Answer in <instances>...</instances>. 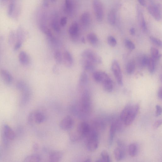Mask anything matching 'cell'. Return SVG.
<instances>
[{"label": "cell", "instance_id": "obj_8", "mask_svg": "<svg viewBox=\"0 0 162 162\" xmlns=\"http://www.w3.org/2000/svg\"><path fill=\"white\" fill-rule=\"evenodd\" d=\"M149 13L157 21L161 19V10L160 5H150L148 7Z\"/></svg>", "mask_w": 162, "mask_h": 162}, {"label": "cell", "instance_id": "obj_38", "mask_svg": "<svg viewBox=\"0 0 162 162\" xmlns=\"http://www.w3.org/2000/svg\"><path fill=\"white\" fill-rule=\"evenodd\" d=\"M16 39V34L15 32L11 31L10 32L8 38V43L9 45H13L15 42Z\"/></svg>", "mask_w": 162, "mask_h": 162}, {"label": "cell", "instance_id": "obj_3", "mask_svg": "<svg viewBox=\"0 0 162 162\" xmlns=\"http://www.w3.org/2000/svg\"><path fill=\"white\" fill-rule=\"evenodd\" d=\"M91 127L89 124L82 122L78 125L76 130L73 134L79 140L83 137H86L90 133Z\"/></svg>", "mask_w": 162, "mask_h": 162}, {"label": "cell", "instance_id": "obj_48", "mask_svg": "<svg viewBox=\"0 0 162 162\" xmlns=\"http://www.w3.org/2000/svg\"><path fill=\"white\" fill-rule=\"evenodd\" d=\"M155 108V116L157 117L160 116L161 115L162 113V109L160 105H156Z\"/></svg>", "mask_w": 162, "mask_h": 162}, {"label": "cell", "instance_id": "obj_16", "mask_svg": "<svg viewBox=\"0 0 162 162\" xmlns=\"http://www.w3.org/2000/svg\"><path fill=\"white\" fill-rule=\"evenodd\" d=\"M3 127L4 133L8 139L10 140H14L16 137V134L14 131L9 125L7 124H4Z\"/></svg>", "mask_w": 162, "mask_h": 162}, {"label": "cell", "instance_id": "obj_39", "mask_svg": "<svg viewBox=\"0 0 162 162\" xmlns=\"http://www.w3.org/2000/svg\"><path fill=\"white\" fill-rule=\"evenodd\" d=\"M16 87L17 89L21 92L27 87L28 86L25 82L20 81L17 82Z\"/></svg>", "mask_w": 162, "mask_h": 162}, {"label": "cell", "instance_id": "obj_13", "mask_svg": "<svg viewBox=\"0 0 162 162\" xmlns=\"http://www.w3.org/2000/svg\"><path fill=\"white\" fill-rule=\"evenodd\" d=\"M79 25L76 22L73 23L70 26L69 32L73 39H77L79 32Z\"/></svg>", "mask_w": 162, "mask_h": 162}, {"label": "cell", "instance_id": "obj_60", "mask_svg": "<svg viewBox=\"0 0 162 162\" xmlns=\"http://www.w3.org/2000/svg\"><path fill=\"white\" fill-rule=\"evenodd\" d=\"M85 161H86V162H90L91 161V159H87V160H86Z\"/></svg>", "mask_w": 162, "mask_h": 162}, {"label": "cell", "instance_id": "obj_22", "mask_svg": "<svg viewBox=\"0 0 162 162\" xmlns=\"http://www.w3.org/2000/svg\"><path fill=\"white\" fill-rule=\"evenodd\" d=\"M107 20L108 22L112 26L115 24L116 21V13L115 10H111L107 16Z\"/></svg>", "mask_w": 162, "mask_h": 162}, {"label": "cell", "instance_id": "obj_49", "mask_svg": "<svg viewBox=\"0 0 162 162\" xmlns=\"http://www.w3.org/2000/svg\"><path fill=\"white\" fill-rule=\"evenodd\" d=\"M162 120L159 119L156 121L154 124L153 127L154 129H157L159 128L162 124Z\"/></svg>", "mask_w": 162, "mask_h": 162}, {"label": "cell", "instance_id": "obj_57", "mask_svg": "<svg viewBox=\"0 0 162 162\" xmlns=\"http://www.w3.org/2000/svg\"><path fill=\"white\" fill-rule=\"evenodd\" d=\"M33 148L34 151H36L38 148V146L37 143H35L33 146Z\"/></svg>", "mask_w": 162, "mask_h": 162}, {"label": "cell", "instance_id": "obj_55", "mask_svg": "<svg viewBox=\"0 0 162 162\" xmlns=\"http://www.w3.org/2000/svg\"><path fill=\"white\" fill-rule=\"evenodd\" d=\"M130 33L132 35H134L136 33L135 29L134 28L132 27L130 29Z\"/></svg>", "mask_w": 162, "mask_h": 162}, {"label": "cell", "instance_id": "obj_33", "mask_svg": "<svg viewBox=\"0 0 162 162\" xmlns=\"http://www.w3.org/2000/svg\"><path fill=\"white\" fill-rule=\"evenodd\" d=\"M16 10L14 2L13 0H11L8 6V16L10 17H13V15L15 14Z\"/></svg>", "mask_w": 162, "mask_h": 162}, {"label": "cell", "instance_id": "obj_31", "mask_svg": "<svg viewBox=\"0 0 162 162\" xmlns=\"http://www.w3.org/2000/svg\"><path fill=\"white\" fill-rule=\"evenodd\" d=\"M88 81V76L87 74L85 72H83L81 73L79 79V85L81 87L84 86L87 83Z\"/></svg>", "mask_w": 162, "mask_h": 162}, {"label": "cell", "instance_id": "obj_52", "mask_svg": "<svg viewBox=\"0 0 162 162\" xmlns=\"http://www.w3.org/2000/svg\"><path fill=\"white\" fill-rule=\"evenodd\" d=\"M162 87H160L158 89L157 95H158V98L161 100H162Z\"/></svg>", "mask_w": 162, "mask_h": 162}, {"label": "cell", "instance_id": "obj_21", "mask_svg": "<svg viewBox=\"0 0 162 162\" xmlns=\"http://www.w3.org/2000/svg\"><path fill=\"white\" fill-rule=\"evenodd\" d=\"M132 105L130 103L127 104L125 106L121 112L120 116V119L123 123L128 115Z\"/></svg>", "mask_w": 162, "mask_h": 162}, {"label": "cell", "instance_id": "obj_34", "mask_svg": "<svg viewBox=\"0 0 162 162\" xmlns=\"http://www.w3.org/2000/svg\"><path fill=\"white\" fill-rule=\"evenodd\" d=\"M151 58L155 61L159 60L161 56L158 50L154 47H151Z\"/></svg>", "mask_w": 162, "mask_h": 162}, {"label": "cell", "instance_id": "obj_27", "mask_svg": "<svg viewBox=\"0 0 162 162\" xmlns=\"http://www.w3.org/2000/svg\"><path fill=\"white\" fill-rule=\"evenodd\" d=\"M128 152L130 157H135L137 155L138 151V148L136 144L132 143L129 146Z\"/></svg>", "mask_w": 162, "mask_h": 162}, {"label": "cell", "instance_id": "obj_45", "mask_svg": "<svg viewBox=\"0 0 162 162\" xmlns=\"http://www.w3.org/2000/svg\"><path fill=\"white\" fill-rule=\"evenodd\" d=\"M34 112L30 113L28 118V122L30 125H32L34 123Z\"/></svg>", "mask_w": 162, "mask_h": 162}, {"label": "cell", "instance_id": "obj_54", "mask_svg": "<svg viewBox=\"0 0 162 162\" xmlns=\"http://www.w3.org/2000/svg\"><path fill=\"white\" fill-rule=\"evenodd\" d=\"M3 149L2 148V146L0 145V161H1L2 158L3 156Z\"/></svg>", "mask_w": 162, "mask_h": 162}, {"label": "cell", "instance_id": "obj_14", "mask_svg": "<svg viewBox=\"0 0 162 162\" xmlns=\"http://www.w3.org/2000/svg\"><path fill=\"white\" fill-rule=\"evenodd\" d=\"M1 75L4 82L7 85H10L13 80V76L7 70L2 69L1 71Z\"/></svg>", "mask_w": 162, "mask_h": 162}, {"label": "cell", "instance_id": "obj_19", "mask_svg": "<svg viewBox=\"0 0 162 162\" xmlns=\"http://www.w3.org/2000/svg\"><path fill=\"white\" fill-rule=\"evenodd\" d=\"M63 153L60 151H56L51 152L49 156V159L51 162H59L63 157Z\"/></svg>", "mask_w": 162, "mask_h": 162}, {"label": "cell", "instance_id": "obj_20", "mask_svg": "<svg viewBox=\"0 0 162 162\" xmlns=\"http://www.w3.org/2000/svg\"><path fill=\"white\" fill-rule=\"evenodd\" d=\"M125 149L118 147L115 149L114 154L117 160L120 161L124 158L125 155Z\"/></svg>", "mask_w": 162, "mask_h": 162}, {"label": "cell", "instance_id": "obj_44", "mask_svg": "<svg viewBox=\"0 0 162 162\" xmlns=\"http://www.w3.org/2000/svg\"><path fill=\"white\" fill-rule=\"evenodd\" d=\"M51 27L54 31L56 32H59L60 31V27L57 22L56 20L52 21L51 24Z\"/></svg>", "mask_w": 162, "mask_h": 162}, {"label": "cell", "instance_id": "obj_18", "mask_svg": "<svg viewBox=\"0 0 162 162\" xmlns=\"http://www.w3.org/2000/svg\"><path fill=\"white\" fill-rule=\"evenodd\" d=\"M19 58L20 62L23 65H27L30 62V58L25 51H21L19 53Z\"/></svg>", "mask_w": 162, "mask_h": 162}, {"label": "cell", "instance_id": "obj_5", "mask_svg": "<svg viewBox=\"0 0 162 162\" xmlns=\"http://www.w3.org/2000/svg\"><path fill=\"white\" fill-rule=\"evenodd\" d=\"M81 56L82 58L88 60L95 64H100L102 62L101 57L90 49H87L83 51L81 53Z\"/></svg>", "mask_w": 162, "mask_h": 162}, {"label": "cell", "instance_id": "obj_43", "mask_svg": "<svg viewBox=\"0 0 162 162\" xmlns=\"http://www.w3.org/2000/svg\"><path fill=\"white\" fill-rule=\"evenodd\" d=\"M108 44L111 47H115L117 44V41L115 37L110 36L107 39Z\"/></svg>", "mask_w": 162, "mask_h": 162}, {"label": "cell", "instance_id": "obj_30", "mask_svg": "<svg viewBox=\"0 0 162 162\" xmlns=\"http://www.w3.org/2000/svg\"><path fill=\"white\" fill-rule=\"evenodd\" d=\"M40 29L41 31L47 36L49 40H50L54 38L51 32L46 26L41 25L40 26Z\"/></svg>", "mask_w": 162, "mask_h": 162}, {"label": "cell", "instance_id": "obj_32", "mask_svg": "<svg viewBox=\"0 0 162 162\" xmlns=\"http://www.w3.org/2000/svg\"><path fill=\"white\" fill-rule=\"evenodd\" d=\"M41 160V158L38 154H34L29 155L25 159L24 161L26 162H39Z\"/></svg>", "mask_w": 162, "mask_h": 162}, {"label": "cell", "instance_id": "obj_36", "mask_svg": "<svg viewBox=\"0 0 162 162\" xmlns=\"http://www.w3.org/2000/svg\"><path fill=\"white\" fill-rule=\"evenodd\" d=\"M54 57L56 63L58 64H61L63 61L62 54L60 51L56 50L54 54Z\"/></svg>", "mask_w": 162, "mask_h": 162}, {"label": "cell", "instance_id": "obj_61", "mask_svg": "<svg viewBox=\"0 0 162 162\" xmlns=\"http://www.w3.org/2000/svg\"><path fill=\"white\" fill-rule=\"evenodd\" d=\"M50 1L53 2H55L56 0H50Z\"/></svg>", "mask_w": 162, "mask_h": 162}, {"label": "cell", "instance_id": "obj_24", "mask_svg": "<svg viewBox=\"0 0 162 162\" xmlns=\"http://www.w3.org/2000/svg\"><path fill=\"white\" fill-rule=\"evenodd\" d=\"M35 122L38 124H40L43 122L45 119L44 114L40 112H34Z\"/></svg>", "mask_w": 162, "mask_h": 162}, {"label": "cell", "instance_id": "obj_29", "mask_svg": "<svg viewBox=\"0 0 162 162\" xmlns=\"http://www.w3.org/2000/svg\"><path fill=\"white\" fill-rule=\"evenodd\" d=\"M103 87L105 90L109 93L111 92L113 89L112 81L111 78L107 80L103 83Z\"/></svg>", "mask_w": 162, "mask_h": 162}, {"label": "cell", "instance_id": "obj_37", "mask_svg": "<svg viewBox=\"0 0 162 162\" xmlns=\"http://www.w3.org/2000/svg\"><path fill=\"white\" fill-rule=\"evenodd\" d=\"M155 61L152 58H149L148 65V70L149 72L152 74L154 73L155 69Z\"/></svg>", "mask_w": 162, "mask_h": 162}, {"label": "cell", "instance_id": "obj_53", "mask_svg": "<svg viewBox=\"0 0 162 162\" xmlns=\"http://www.w3.org/2000/svg\"><path fill=\"white\" fill-rule=\"evenodd\" d=\"M137 1L142 6L145 7L146 5L145 0H137Z\"/></svg>", "mask_w": 162, "mask_h": 162}, {"label": "cell", "instance_id": "obj_15", "mask_svg": "<svg viewBox=\"0 0 162 162\" xmlns=\"http://www.w3.org/2000/svg\"><path fill=\"white\" fill-rule=\"evenodd\" d=\"M63 58L66 66L68 67L72 66L74 63V59L69 52L68 51H65L64 53Z\"/></svg>", "mask_w": 162, "mask_h": 162}, {"label": "cell", "instance_id": "obj_17", "mask_svg": "<svg viewBox=\"0 0 162 162\" xmlns=\"http://www.w3.org/2000/svg\"><path fill=\"white\" fill-rule=\"evenodd\" d=\"M17 39L16 42L23 44L25 37V32L22 26H20L18 27L16 33Z\"/></svg>", "mask_w": 162, "mask_h": 162}, {"label": "cell", "instance_id": "obj_26", "mask_svg": "<svg viewBox=\"0 0 162 162\" xmlns=\"http://www.w3.org/2000/svg\"><path fill=\"white\" fill-rule=\"evenodd\" d=\"M1 136L3 146L5 148H8L9 146V141L10 140L5 135L3 127H2L1 130Z\"/></svg>", "mask_w": 162, "mask_h": 162}, {"label": "cell", "instance_id": "obj_6", "mask_svg": "<svg viewBox=\"0 0 162 162\" xmlns=\"http://www.w3.org/2000/svg\"><path fill=\"white\" fill-rule=\"evenodd\" d=\"M140 109L139 104L132 105L128 115L124 122L126 126L131 124L134 121Z\"/></svg>", "mask_w": 162, "mask_h": 162}, {"label": "cell", "instance_id": "obj_50", "mask_svg": "<svg viewBox=\"0 0 162 162\" xmlns=\"http://www.w3.org/2000/svg\"><path fill=\"white\" fill-rule=\"evenodd\" d=\"M67 17H63L62 18L60 21V25L62 26H65L67 23Z\"/></svg>", "mask_w": 162, "mask_h": 162}, {"label": "cell", "instance_id": "obj_25", "mask_svg": "<svg viewBox=\"0 0 162 162\" xmlns=\"http://www.w3.org/2000/svg\"><path fill=\"white\" fill-rule=\"evenodd\" d=\"M117 129L115 122L112 124L110 130V135L109 139V145L110 146L112 145L114 137H115Z\"/></svg>", "mask_w": 162, "mask_h": 162}, {"label": "cell", "instance_id": "obj_58", "mask_svg": "<svg viewBox=\"0 0 162 162\" xmlns=\"http://www.w3.org/2000/svg\"><path fill=\"white\" fill-rule=\"evenodd\" d=\"M81 42H82V43H85V39L83 37V38L82 37V38H81Z\"/></svg>", "mask_w": 162, "mask_h": 162}, {"label": "cell", "instance_id": "obj_56", "mask_svg": "<svg viewBox=\"0 0 162 162\" xmlns=\"http://www.w3.org/2000/svg\"><path fill=\"white\" fill-rule=\"evenodd\" d=\"M43 3L44 7H47L49 6V3L47 0H43Z\"/></svg>", "mask_w": 162, "mask_h": 162}, {"label": "cell", "instance_id": "obj_42", "mask_svg": "<svg viewBox=\"0 0 162 162\" xmlns=\"http://www.w3.org/2000/svg\"><path fill=\"white\" fill-rule=\"evenodd\" d=\"M125 44L126 47L129 49L133 50L135 49V45L131 41L127 39L125 41Z\"/></svg>", "mask_w": 162, "mask_h": 162}, {"label": "cell", "instance_id": "obj_51", "mask_svg": "<svg viewBox=\"0 0 162 162\" xmlns=\"http://www.w3.org/2000/svg\"><path fill=\"white\" fill-rule=\"evenodd\" d=\"M22 44L20 43L16 42L14 46V50L17 51L19 50L21 47Z\"/></svg>", "mask_w": 162, "mask_h": 162}, {"label": "cell", "instance_id": "obj_12", "mask_svg": "<svg viewBox=\"0 0 162 162\" xmlns=\"http://www.w3.org/2000/svg\"><path fill=\"white\" fill-rule=\"evenodd\" d=\"M81 64L83 69L87 71L91 72L94 69L95 64L87 59L82 58Z\"/></svg>", "mask_w": 162, "mask_h": 162}, {"label": "cell", "instance_id": "obj_47", "mask_svg": "<svg viewBox=\"0 0 162 162\" xmlns=\"http://www.w3.org/2000/svg\"><path fill=\"white\" fill-rule=\"evenodd\" d=\"M149 58L147 56H144L141 59V63L143 67H146L148 66Z\"/></svg>", "mask_w": 162, "mask_h": 162}, {"label": "cell", "instance_id": "obj_59", "mask_svg": "<svg viewBox=\"0 0 162 162\" xmlns=\"http://www.w3.org/2000/svg\"><path fill=\"white\" fill-rule=\"evenodd\" d=\"M1 2L2 3H5L7 2L9 0H1Z\"/></svg>", "mask_w": 162, "mask_h": 162}, {"label": "cell", "instance_id": "obj_46", "mask_svg": "<svg viewBox=\"0 0 162 162\" xmlns=\"http://www.w3.org/2000/svg\"><path fill=\"white\" fill-rule=\"evenodd\" d=\"M150 39L152 42L155 45L160 47H161L162 42L160 40L153 37H150Z\"/></svg>", "mask_w": 162, "mask_h": 162}, {"label": "cell", "instance_id": "obj_1", "mask_svg": "<svg viewBox=\"0 0 162 162\" xmlns=\"http://www.w3.org/2000/svg\"><path fill=\"white\" fill-rule=\"evenodd\" d=\"M87 138V148L90 152H93L97 149L99 145L98 134L97 130L91 128Z\"/></svg>", "mask_w": 162, "mask_h": 162}, {"label": "cell", "instance_id": "obj_9", "mask_svg": "<svg viewBox=\"0 0 162 162\" xmlns=\"http://www.w3.org/2000/svg\"><path fill=\"white\" fill-rule=\"evenodd\" d=\"M74 124L73 119L70 116H67L62 119L60 124V127L64 130H68L71 129Z\"/></svg>", "mask_w": 162, "mask_h": 162}, {"label": "cell", "instance_id": "obj_35", "mask_svg": "<svg viewBox=\"0 0 162 162\" xmlns=\"http://www.w3.org/2000/svg\"><path fill=\"white\" fill-rule=\"evenodd\" d=\"M135 69V64L133 60H131L128 63L127 67V73L130 75L133 73Z\"/></svg>", "mask_w": 162, "mask_h": 162}, {"label": "cell", "instance_id": "obj_4", "mask_svg": "<svg viewBox=\"0 0 162 162\" xmlns=\"http://www.w3.org/2000/svg\"><path fill=\"white\" fill-rule=\"evenodd\" d=\"M92 5L96 19L99 22L102 21L104 17L102 3L100 0H93Z\"/></svg>", "mask_w": 162, "mask_h": 162}, {"label": "cell", "instance_id": "obj_41", "mask_svg": "<svg viewBox=\"0 0 162 162\" xmlns=\"http://www.w3.org/2000/svg\"><path fill=\"white\" fill-rule=\"evenodd\" d=\"M101 159L103 162H111V159L109 155L106 151H103L102 152L101 154Z\"/></svg>", "mask_w": 162, "mask_h": 162}, {"label": "cell", "instance_id": "obj_23", "mask_svg": "<svg viewBox=\"0 0 162 162\" xmlns=\"http://www.w3.org/2000/svg\"><path fill=\"white\" fill-rule=\"evenodd\" d=\"M81 21L82 24L84 26H88L91 21L90 14L88 12H85L81 15Z\"/></svg>", "mask_w": 162, "mask_h": 162}, {"label": "cell", "instance_id": "obj_40", "mask_svg": "<svg viewBox=\"0 0 162 162\" xmlns=\"http://www.w3.org/2000/svg\"><path fill=\"white\" fill-rule=\"evenodd\" d=\"M65 11L67 13H70L72 9L73 5L71 0H65Z\"/></svg>", "mask_w": 162, "mask_h": 162}, {"label": "cell", "instance_id": "obj_7", "mask_svg": "<svg viewBox=\"0 0 162 162\" xmlns=\"http://www.w3.org/2000/svg\"><path fill=\"white\" fill-rule=\"evenodd\" d=\"M112 70L118 84L123 85V76L119 64L117 61L115 60L112 65Z\"/></svg>", "mask_w": 162, "mask_h": 162}, {"label": "cell", "instance_id": "obj_2", "mask_svg": "<svg viewBox=\"0 0 162 162\" xmlns=\"http://www.w3.org/2000/svg\"><path fill=\"white\" fill-rule=\"evenodd\" d=\"M80 110L81 114L88 115L91 109V100L89 93L87 91L84 92L81 96Z\"/></svg>", "mask_w": 162, "mask_h": 162}, {"label": "cell", "instance_id": "obj_10", "mask_svg": "<svg viewBox=\"0 0 162 162\" xmlns=\"http://www.w3.org/2000/svg\"><path fill=\"white\" fill-rule=\"evenodd\" d=\"M93 77L96 82L102 83L110 78L109 75L105 72L100 71L94 72Z\"/></svg>", "mask_w": 162, "mask_h": 162}, {"label": "cell", "instance_id": "obj_11", "mask_svg": "<svg viewBox=\"0 0 162 162\" xmlns=\"http://www.w3.org/2000/svg\"><path fill=\"white\" fill-rule=\"evenodd\" d=\"M21 92L22 93V95L20 104L21 105H25L28 103L30 99L31 95L30 90L28 87Z\"/></svg>", "mask_w": 162, "mask_h": 162}, {"label": "cell", "instance_id": "obj_28", "mask_svg": "<svg viewBox=\"0 0 162 162\" xmlns=\"http://www.w3.org/2000/svg\"><path fill=\"white\" fill-rule=\"evenodd\" d=\"M87 39L90 44L93 45L97 44L99 39L97 35L93 33H90L87 36Z\"/></svg>", "mask_w": 162, "mask_h": 162}]
</instances>
